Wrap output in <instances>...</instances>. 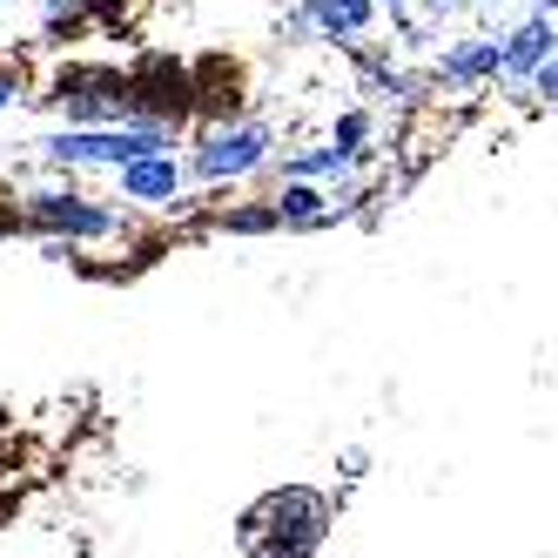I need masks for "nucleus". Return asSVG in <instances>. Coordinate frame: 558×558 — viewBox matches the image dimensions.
<instances>
[{
  "label": "nucleus",
  "mask_w": 558,
  "mask_h": 558,
  "mask_svg": "<svg viewBox=\"0 0 558 558\" xmlns=\"http://www.w3.org/2000/svg\"><path fill=\"white\" fill-rule=\"evenodd\" d=\"M330 538V498L310 492V485H283V492H263L243 525H235V545L243 558H316Z\"/></svg>",
  "instance_id": "nucleus-1"
},
{
  "label": "nucleus",
  "mask_w": 558,
  "mask_h": 558,
  "mask_svg": "<svg viewBox=\"0 0 558 558\" xmlns=\"http://www.w3.org/2000/svg\"><path fill=\"white\" fill-rule=\"evenodd\" d=\"M364 464H371V451H364V445H350V451H343V477H364Z\"/></svg>",
  "instance_id": "nucleus-2"
},
{
  "label": "nucleus",
  "mask_w": 558,
  "mask_h": 558,
  "mask_svg": "<svg viewBox=\"0 0 558 558\" xmlns=\"http://www.w3.org/2000/svg\"><path fill=\"white\" fill-rule=\"evenodd\" d=\"M8 471H21V445H14V437H0V477H8Z\"/></svg>",
  "instance_id": "nucleus-3"
}]
</instances>
